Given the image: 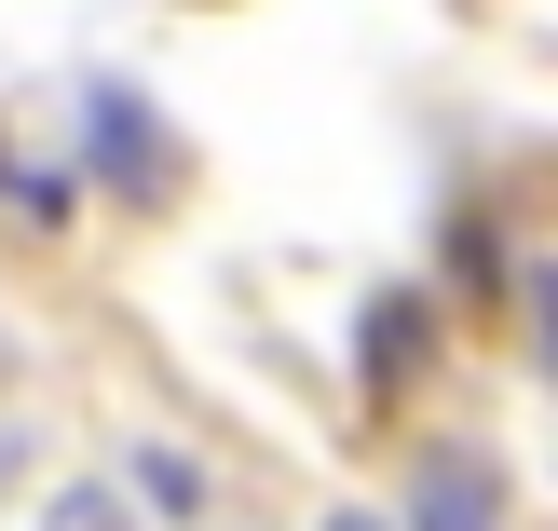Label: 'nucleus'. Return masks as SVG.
Wrapping results in <instances>:
<instances>
[{
    "mask_svg": "<svg viewBox=\"0 0 558 531\" xmlns=\"http://www.w3.org/2000/svg\"><path fill=\"white\" fill-rule=\"evenodd\" d=\"M82 136H96V164L123 191H163L150 164H163V136H150V109H123V96H82Z\"/></svg>",
    "mask_w": 558,
    "mask_h": 531,
    "instance_id": "obj_1",
    "label": "nucleus"
},
{
    "mask_svg": "<svg viewBox=\"0 0 558 531\" xmlns=\"http://www.w3.org/2000/svg\"><path fill=\"white\" fill-rule=\"evenodd\" d=\"M409 531H490V463H423Z\"/></svg>",
    "mask_w": 558,
    "mask_h": 531,
    "instance_id": "obj_2",
    "label": "nucleus"
},
{
    "mask_svg": "<svg viewBox=\"0 0 558 531\" xmlns=\"http://www.w3.org/2000/svg\"><path fill=\"white\" fill-rule=\"evenodd\" d=\"M409 354H423V314H409V300H381V314H368V382H381V396L409 382Z\"/></svg>",
    "mask_w": 558,
    "mask_h": 531,
    "instance_id": "obj_3",
    "label": "nucleus"
},
{
    "mask_svg": "<svg viewBox=\"0 0 558 531\" xmlns=\"http://www.w3.org/2000/svg\"><path fill=\"white\" fill-rule=\"evenodd\" d=\"M136 491H150V505H163V518H205V478H191V463H178V450H136Z\"/></svg>",
    "mask_w": 558,
    "mask_h": 531,
    "instance_id": "obj_4",
    "label": "nucleus"
},
{
    "mask_svg": "<svg viewBox=\"0 0 558 531\" xmlns=\"http://www.w3.org/2000/svg\"><path fill=\"white\" fill-rule=\"evenodd\" d=\"M327 531H381V518H327Z\"/></svg>",
    "mask_w": 558,
    "mask_h": 531,
    "instance_id": "obj_5",
    "label": "nucleus"
},
{
    "mask_svg": "<svg viewBox=\"0 0 558 531\" xmlns=\"http://www.w3.org/2000/svg\"><path fill=\"white\" fill-rule=\"evenodd\" d=\"M0 178H14V150H0Z\"/></svg>",
    "mask_w": 558,
    "mask_h": 531,
    "instance_id": "obj_6",
    "label": "nucleus"
}]
</instances>
